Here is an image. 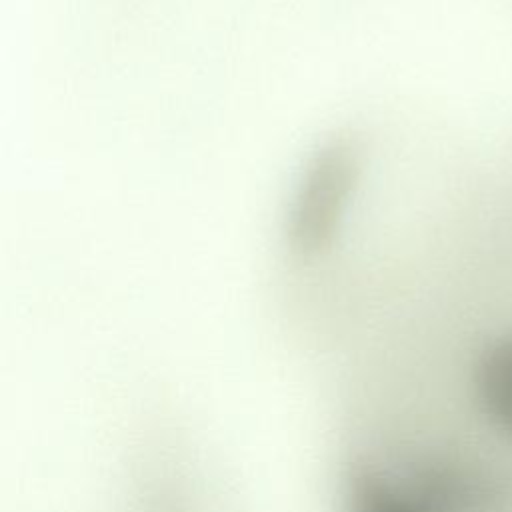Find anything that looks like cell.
I'll list each match as a JSON object with an SVG mask.
<instances>
[{"instance_id":"obj_1","label":"cell","mask_w":512,"mask_h":512,"mask_svg":"<svg viewBox=\"0 0 512 512\" xmlns=\"http://www.w3.org/2000/svg\"><path fill=\"white\" fill-rule=\"evenodd\" d=\"M476 394L490 420L512 434V336L488 346L476 368Z\"/></svg>"}]
</instances>
